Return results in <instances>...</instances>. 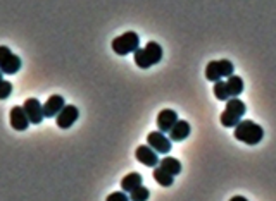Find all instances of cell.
<instances>
[{"mask_svg":"<svg viewBox=\"0 0 276 201\" xmlns=\"http://www.w3.org/2000/svg\"><path fill=\"white\" fill-rule=\"evenodd\" d=\"M11 93H12V84L9 81H0V100L9 98Z\"/></svg>","mask_w":276,"mask_h":201,"instance_id":"7402d4cb","label":"cell"},{"mask_svg":"<svg viewBox=\"0 0 276 201\" xmlns=\"http://www.w3.org/2000/svg\"><path fill=\"white\" fill-rule=\"evenodd\" d=\"M219 62V69H221V74H223V77H230L233 74L235 71V66L232 64V61H228V59H221Z\"/></svg>","mask_w":276,"mask_h":201,"instance_id":"44dd1931","label":"cell"},{"mask_svg":"<svg viewBox=\"0 0 276 201\" xmlns=\"http://www.w3.org/2000/svg\"><path fill=\"white\" fill-rule=\"evenodd\" d=\"M107 199H109V201H114V199H117V201H126V199H130V196H126L124 193H112V194L107 196Z\"/></svg>","mask_w":276,"mask_h":201,"instance_id":"603a6c76","label":"cell"},{"mask_svg":"<svg viewBox=\"0 0 276 201\" xmlns=\"http://www.w3.org/2000/svg\"><path fill=\"white\" fill-rule=\"evenodd\" d=\"M247 112V107L242 100H238V97H232L230 100H226V108L221 113L219 121L224 127H235L242 121L243 113Z\"/></svg>","mask_w":276,"mask_h":201,"instance_id":"3957f363","label":"cell"},{"mask_svg":"<svg viewBox=\"0 0 276 201\" xmlns=\"http://www.w3.org/2000/svg\"><path fill=\"white\" fill-rule=\"evenodd\" d=\"M135 157H137L140 163H143V165H147V167H157V163H159L157 152L152 148V146H147V145L138 146L137 152H135Z\"/></svg>","mask_w":276,"mask_h":201,"instance_id":"9c48e42d","label":"cell"},{"mask_svg":"<svg viewBox=\"0 0 276 201\" xmlns=\"http://www.w3.org/2000/svg\"><path fill=\"white\" fill-rule=\"evenodd\" d=\"M21 69V59L14 55L9 47H0V71L4 74H16Z\"/></svg>","mask_w":276,"mask_h":201,"instance_id":"5b68a950","label":"cell"},{"mask_svg":"<svg viewBox=\"0 0 276 201\" xmlns=\"http://www.w3.org/2000/svg\"><path fill=\"white\" fill-rule=\"evenodd\" d=\"M64 105H66V102H64V98H62L61 95H52V97L43 103L45 117H56L57 113L64 108Z\"/></svg>","mask_w":276,"mask_h":201,"instance_id":"7c38bea8","label":"cell"},{"mask_svg":"<svg viewBox=\"0 0 276 201\" xmlns=\"http://www.w3.org/2000/svg\"><path fill=\"white\" fill-rule=\"evenodd\" d=\"M142 182L143 179L138 172H131L123 177V181H121V189H123L124 193H131V191L137 189L138 186H142Z\"/></svg>","mask_w":276,"mask_h":201,"instance_id":"5bb4252c","label":"cell"},{"mask_svg":"<svg viewBox=\"0 0 276 201\" xmlns=\"http://www.w3.org/2000/svg\"><path fill=\"white\" fill-rule=\"evenodd\" d=\"M147 143H148V146H152V148L156 150L157 153H162V155L169 153V150H171V139L166 138L164 132H162V131H152V132H148Z\"/></svg>","mask_w":276,"mask_h":201,"instance_id":"52a82bcc","label":"cell"},{"mask_svg":"<svg viewBox=\"0 0 276 201\" xmlns=\"http://www.w3.org/2000/svg\"><path fill=\"white\" fill-rule=\"evenodd\" d=\"M22 108H24L26 116H28L30 122L31 124H40V122L43 121L45 113H43V105L38 102L37 98H28L22 105Z\"/></svg>","mask_w":276,"mask_h":201,"instance_id":"ba28073f","label":"cell"},{"mask_svg":"<svg viewBox=\"0 0 276 201\" xmlns=\"http://www.w3.org/2000/svg\"><path fill=\"white\" fill-rule=\"evenodd\" d=\"M0 81H4V72L0 71Z\"/></svg>","mask_w":276,"mask_h":201,"instance_id":"cb8c5ba5","label":"cell"},{"mask_svg":"<svg viewBox=\"0 0 276 201\" xmlns=\"http://www.w3.org/2000/svg\"><path fill=\"white\" fill-rule=\"evenodd\" d=\"M78 117H80L78 107H74V105H64V108L56 116V122L61 129H69L78 121Z\"/></svg>","mask_w":276,"mask_h":201,"instance_id":"8992f818","label":"cell"},{"mask_svg":"<svg viewBox=\"0 0 276 201\" xmlns=\"http://www.w3.org/2000/svg\"><path fill=\"white\" fill-rule=\"evenodd\" d=\"M30 124H31V122H30L28 116H26L24 108L17 107V105L11 108V126H12V129H16V131H26Z\"/></svg>","mask_w":276,"mask_h":201,"instance_id":"30bf717a","label":"cell"},{"mask_svg":"<svg viewBox=\"0 0 276 201\" xmlns=\"http://www.w3.org/2000/svg\"><path fill=\"white\" fill-rule=\"evenodd\" d=\"M233 136L235 139L242 141V143H245L248 146H256L264 138V129L259 124H256L254 121H240L235 126Z\"/></svg>","mask_w":276,"mask_h":201,"instance_id":"6da1fadb","label":"cell"},{"mask_svg":"<svg viewBox=\"0 0 276 201\" xmlns=\"http://www.w3.org/2000/svg\"><path fill=\"white\" fill-rule=\"evenodd\" d=\"M111 45L117 55H128V53H133L135 50L140 48V38L135 31H128V33L112 40Z\"/></svg>","mask_w":276,"mask_h":201,"instance_id":"277c9868","label":"cell"},{"mask_svg":"<svg viewBox=\"0 0 276 201\" xmlns=\"http://www.w3.org/2000/svg\"><path fill=\"white\" fill-rule=\"evenodd\" d=\"M135 55V64L140 67V69H148V67L156 66V64L161 62L162 59V48L159 43L150 42L145 45V48H137L133 52Z\"/></svg>","mask_w":276,"mask_h":201,"instance_id":"7a4b0ae2","label":"cell"},{"mask_svg":"<svg viewBox=\"0 0 276 201\" xmlns=\"http://www.w3.org/2000/svg\"><path fill=\"white\" fill-rule=\"evenodd\" d=\"M190 132H192V129H190V124L187 121H178L176 124L171 127L169 131V139L174 141V143H178V141H183L187 139L190 136Z\"/></svg>","mask_w":276,"mask_h":201,"instance_id":"4fadbf2b","label":"cell"},{"mask_svg":"<svg viewBox=\"0 0 276 201\" xmlns=\"http://www.w3.org/2000/svg\"><path fill=\"white\" fill-rule=\"evenodd\" d=\"M148 196H150V193H148V189L147 187H143V186H138L137 189H133L131 191V194H130V199H133V201H145Z\"/></svg>","mask_w":276,"mask_h":201,"instance_id":"ffe728a7","label":"cell"},{"mask_svg":"<svg viewBox=\"0 0 276 201\" xmlns=\"http://www.w3.org/2000/svg\"><path fill=\"white\" fill-rule=\"evenodd\" d=\"M154 179H156L157 184H161V186H164V187H169L171 184H173L174 176H171L169 172L164 170V168L159 165V167L154 168Z\"/></svg>","mask_w":276,"mask_h":201,"instance_id":"9a60e30c","label":"cell"},{"mask_svg":"<svg viewBox=\"0 0 276 201\" xmlns=\"http://www.w3.org/2000/svg\"><path fill=\"white\" fill-rule=\"evenodd\" d=\"M206 77L212 83H216V81H221L223 79V74H221V69H219V62L218 61H211L207 64L206 67Z\"/></svg>","mask_w":276,"mask_h":201,"instance_id":"ac0fdd59","label":"cell"},{"mask_svg":"<svg viewBox=\"0 0 276 201\" xmlns=\"http://www.w3.org/2000/svg\"><path fill=\"white\" fill-rule=\"evenodd\" d=\"M226 86H228V91L232 97H238V95L243 91V79L240 76L232 74L228 79H226Z\"/></svg>","mask_w":276,"mask_h":201,"instance_id":"2e32d148","label":"cell"},{"mask_svg":"<svg viewBox=\"0 0 276 201\" xmlns=\"http://www.w3.org/2000/svg\"><path fill=\"white\" fill-rule=\"evenodd\" d=\"M157 127H159V131L162 132H169L171 127H173L176 122H178V113L174 110H169V108H166V110L159 112V116H157Z\"/></svg>","mask_w":276,"mask_h":201,"instance_id":"8fae6325","label":"cell"},{"mask_svg":"<svg viewBox=\"0 0 276 201\" xmlns=\"http://www.w3.org/2000/svg\"><path fill=\"white\" fill-rule=\"evenodd\" d=\"M159 163H161V167L164 168V170H167L171 174V176H178V174L182 172V163H180L178 160L173 158V157L162 158V160H159Z\"/></svg>","mask_w":276,"mask_h":201,"instance_id":"e0dca14e","label":"cell"},{"mask_svg":"<svg viewBox=\"0 0 276 201\" xmlns=\"http://www.w3.org/2000/svg\"><path fill=\"white\" fill-rule=\"evenodd\" d=\"M212 93H214V97L221 100V102H226V100L232 98V95H230V91H228V86H226V81H216Z\"/></svg>","mask_w":276,"mask_h":201,"instance_id":"d6986e66","label":"cell"}]
</instances>
